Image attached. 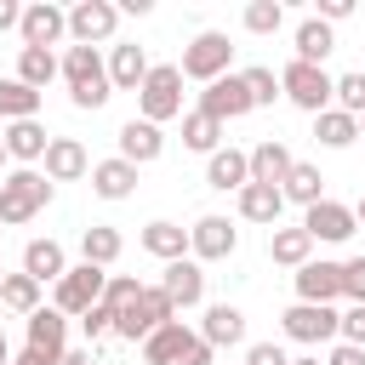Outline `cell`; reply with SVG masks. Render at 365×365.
Masks as SVG:
<instances>
[{"instance_id": "6da1fadb", "label": "cell", "mask_w": 365, "mask_h": 365, "mask_svg": "<svg viewBox=\"0 0 365 365\" xmlns=\"http://www.w3.org/2000/svg\"><path fill=\"white\" fill-rule=\"evenodd\" d=\"M57 74L68 80V103H74V108H103V103L114 97L108 63L97 57V46H68V51L57 57Z\"/></svg>"}, {"instance_id": "7a4b0ae2", "label": "cell", "mask_w": 365, "mask_h": 365, "mask_svg": "<svg viewBox=\"0 0 365 365\" xmlns=\"http://www.w3.org/2000/svg\"><path fill=\"white\" fill-rule=\"evenodd\" d=\"M51 205V182L34 171V165H17L0 177V228H17L29 217H40Z\"/></svg>"}, {"instance_id": "3957f363", "label": "cell", "mask_w": 365, "mask_h": 365, "mask_svg": "<svg viewBox=\"0 0 365 365\" xmlns=\"http://www.w3.org/2000/svg\"><path fill=\"white\" fill-rule=\"evenodd\" d=\"M137 120L148 125H165L171 114H182V68L177 63H148V80L137 86Z\"/></svg>"}, {"instance_id": "277c9868", "label": "cell", "mask_w": 365, "mask_h": 365, "mask_svg": "<svg viewBox=\"0 0 365 365\" xmlns=\"http://www.w3.org/2000/svg\"><path fill=\"white\" fill-rule=\"evenodd\" d=\"M165 319H177L171 297H165L160 285H143L137 302H125V308L114 314V336H120V342H143V336H154Z\"/></svg>"}, {"instance_id": "5b68a950", "label": "cell", "mask_w": 365, "mask_h": 365, "mask_svg": "<svg viewBox=\"0 0 365 365\" xmlns=\"http://www.w3.org/2000/svg\"><path fill=\"white\" fill-rule=\"evenodd\" d=\"M331 86H336V80H331L325 68H314V63H297V57H291V63L279 68V97H291L302 114H325V108H331Z\"/></svg>"}, {"instance_id": "8992f818", "label": "cell", "mask_w": 365, "mask_h": 365, "mask_svg": "<svg viewBox=\"0 0 365 365\" xmlns=\"http://www.w3.org/2000/svg\"><path fill=\"white\" fill-rule=\"evenodd\" d=\"M103 285H108V268L74 262V268L57 279V297H51V308H57L63 319H80L86 308H97V302H103Z\"/></svg>"}, {"instance_id": "52a82bcc", "label": "cell", "mask_w": 365, "mask_h": 365, "mask_svg": "<svg viewBox=\"0 0 365 365\" xmlns=\"http://www.w3.org/2000/svg\"><path fill=\"white\" fill-rule=\"evenodd\" d=\"M228 57H234V46H228V34L222 29H200L188 46H182V80H222L228 74Z\"/></svg>"}, {"instance_id": "ba28073f", "label": "cell", "mask_w": 365, "mask_h": 365, "mask_svg": "<svg viewBox=\"0 0 365 365\" xmlns=\"http://www.w3.org/2000/svg\"><path fill=\"white\" fill-rule=\"evenodd\" d=\"M336 308H325V302H291L285 314H279V331L291 336V342H302V348H319V342H331L336 336Z\"/></svg>"}, {"instance_id": "9c48e42d", "label": "cell", "mask_w": 365, "mask_h": 365, "mask_svg": "<svg viewBox=\"0 0 365 365\" xmlns=\"http://www.w3.org/2000/svg\"><path fill=\"white\" fill-rule=\"evenodd\" d=\"M114 29H120V6L114 0H74L68 6L74 46H103V40H114Z\"/></svg>"}, {"instance_id": "30bf717a", "label": "cell", "mask_w": 365, "mask_h": 365, "mask_svg": "<svg viewBox=\"0 0 365 365\" xmlns=\"http://www.w3.org/2000/svg\"><path fill=\"white\" fill-rule=\"evenodd\" d=\"M234 245H240V228H234L228 217H217V211L194 217V228H188V251H194V262H222V257H234Z\"/></svg>"}, {"instance_id": "8fae6325", "label": "cell", "mask_w": 365, "mask_h": 365, "mask_svg": "<svg viewBox=\"0 0 365 365\" xmlns=\"http://www.w3.org/2000/svg\"><path fill=\"white\" fill-rule=\"evenodd\" d=\"M17 34H23V46H40V51H51V46L68 34V11H63V6H51V0H34V6H23V23H17Z\"/></svg>"}, {"instance_id": "7c38bea8", "label": "cell", "mask_w": 365, "mask_h": 365, "mask_svg": "<svg viewBox=\"0 0 365 365\" xmlns=\"http://www.w3.org/2000/svg\"><path fill=\"white\" fill-rule=\"evenodd\" d=\"M200 114H211L217 125H228V120L251 114V91H245V80H240V74H222V80H211V86L200 91Z\"/></svg>"}, {"instance_id": "4fadbf2b", "label": "cell", "mask_w": 365, "mask_h": 365, "mask_svg": "<svg viewBox=\"0 0 365 365\" xmlns=\"http://www.w3.org/2000/svg\"><path fill=\"white\" fill-rule=\"evenodd\" d=\"M354 228H359V222H354V205L319 200V205H308V211H302V234H308L314 245H319V240H325V245H342Z\"/></svg>"}, {"instance_id": "5bb4252c", "label": "cell", "mask_w": 365, "mask_h": 365, "mask_svg": "<svg viewBox=\"0 0 365 365\" xmlns=\"http://www.w3.org/2000/svg\"><path fill=\"white\" fill-rule=\"evenodd\" d=\"M160 291L171 297V308L182 314V308H200V297H205V268L194 262V257H177V262H165V274H160Z\"/></svg>"}, {"instance_id": "9a60e30c", "label": "cell", "mask_w": 365, "mask_h": 365, "mask_svg": "<svg viewBox=\"0 0 365 365\" xmlns=\"http://www.w3.org/2000/svg\"><path fill=\"white\" fill-rule=\"evenodd\" d=\"M342 297V262H302L297 268V302H336Z\"/></svg>"}, {"instance_id": "2e32d148", "label": "cell", "mask_w": 365, "mask_h": 365, "mask_svg": "<svg viewBox=\"0 0 365 365\" xmlns=\"http://www.w3.org/2000/svg\"><path fill=\"white\" fill-rule=\"evenodd\" d=\"M160 154H165L160 125H148V120H125V125H120V160H125V165H154Z\"/></svg>"}, {"instance_id": "e0dca14e", "label": "cell", "mask_w": 365, "mask_h": 365, "mask_svg": "<svg viewBox=\"0 0 365 365\" xmlns=\"http://www.w3.org/2000/svg\"><path fill=\"white\" fill-rule=\"evenodd\" d=\"M40 165H46V182H74V177H86V171H91V160H86L80 137H51Z\"/></svg>"}, {"instance_id": "ac0fdd59", "label": "cell", "mask_w": 365, "mask_h": 365, "mask_svg": "<svg viewBox=\"0 0 365 365\" xmlns=\"http://www.w3.org/2000/svg\"><path fill=\"white\" fill-rule=\"evenodd\" d=\"M0 143H6V160H23V165H34V160H46V143H51V131H46L40 120H11V125L0 131Z\"/></svg>"}, {"instance_id": "d6986e66", "label": "cell", "mask_w": 365, "mask_h": 365, "mask_svg": "<svg viewBox=\"0 0 365 365\" xmlns=\"http://www.w3.org/2000/svg\"><path fill=\"white\" fill-rule=\"evenodd\" d=\"M245 160H251V182H262V188H279V182H285V171L297 165V154H291V148H285L279 137L257 143V148H251Z\"/></svg>"}, {"instance_id": "ffe728a7", "label": "cell", "mask_w": 365, "mask_h": 365, "mask_svg": "<svg viewBox=\"0 0 365 365\" xmlns=\"http://www.w3.org/2000/svg\"><path fill=\"white\" fill-rule=\"evenodd\" d=\"M200 342H211V348H234V342H245V314H240L234 302H211L205 319H200Z\"/></svg>"}, {"instance_id": "44dd1931", "label": "cell", "mask_w": 365, "mask_h": 365, "mask_svg": "<svg viewBox=\"0 0 365 365\" xmlns=\"http://www.w3.org/2000/svg\"><path fill=\"white\" fill-rule=\"evenodd\" d=\"M143 80H148V51H143L137 40L114 46V51H108V86H114V91H137Z\"/></svg>"}, {"instance_id": "7402d4cb", "label": "cell", "mask_w": 365, "mask_h": 365, "mask_svg": "<svg viewBox=\"0 0 365 365\" xmlns=\"http://www.w3.org/2000/svg\"><path fill=\"white\" fill-rule=\"evenodd\" d=\"M91 194L97 200H131L137 194V165H125L120 154L114 160H97L91 165Z\"/></svg>"}, {"instance_id": "603a6c76", "label": "cell", "mask_w": 365, "mask_h": 365, "mask_svg": "<svg viewBox=\"0 0 365 365\" xmlns=\"http://www.w3.org/2000/svg\"><path fill=\"white\" fill-rule=\"evenodd\" d=\"M23 274H29L34 285H46V279L57 285V279L68 274V257H63V245H57V240H29V245H23Z\"/></svg>"}, {"instance_id": "cb8c5ba5", "label": "cell", "mask_w": 365, "mask_h": 365, "mask_svg": "<svg viewBox=\"0 0 365 365\" xmlns=\"http://www.w3.org/2000/svg\"><path fill=\"white\" fill-rule=\"evenodd\" d=\"M205 182L222 188V194H228V188L240 194V188L251 182V160H245V148H217V154L205 160Z\"/></svg>"}, {"instance_id": "d4e9b609", "label": "cell", "mask_w": 365, "mask_h": 365, "mask_svg": "<svg viewBox=\"0 0 365 365\" xmlns=\"http://www.w3.org/2000/svg\"><path fill=\"white\" fill-rule=\"evenodd\" d=\"M68 319L57 314V308H34L29 314V348H40V354H51V359H63L68 348Z\"/></svg>"}, {"instance_id": "484cf974", "label": "cell", "mask_w": 365, "mask_h": 365, "mask_svg": "<svg viewBox=\"0 0 365 365\" xmlns=\"http://www.w3.org/2000/svg\"><path fill=\"white\" fill-rule=\"evenodd\" d=\"M188 342H194V331H188L182 319H165L154 336H143V359H148V365H177Z\"/></svg>"}, {"instance_id": "4316f807", "label": "cell", "mask_w": 365, "mask_h": 365, "mask_svg": "<svg viewBox=\"0 0 365 365\" xmlns=\"http://www.w3.org/2000/svg\"><path fill=\"white\" fill-rule=\"evenodd\" d=\"M279 211H285V194H279V188H262V182H245V188H240V217H245V222L279 228Z\"/></svg>"}, {"instance_id": "83f0119b", "label": "cell", "mask_w": 365, "mask_h": 365, "mask_svg": "<svg viewBox=\"0 0 365 365\" xmlns=\"http://www.w3.org/2000/svg\"><path fill=\"white\" fill-rule=\"evenodd\" d=\"M143 251H148V257H160V262H177V257H188V228H177V222L154 217V222L143 228Z\"/></svg>"}, {"instance_id": "f1b7e54d", "label": "cell", "mask_w": 365, "mask_h": 365, "mask_svg": "<svg viewBox=\"0 0 365 365\" xmlns=\"http://www.w3.org/2000/svg\"><path fill=\"white\" fill-rule=\"evenodd\" d=\"M336 51V34H331V23H319V17H308V23H297V63H314V68H325V57Z\"/></svg>"}, {"instance_id": "f546056e", "label": "cell", "mask_w": 365, "mask_h": 365, "mask_svg": "<svg viewBox=\"0 0 365 365\" xmlns=\"http://www.w3.org/2000/svg\"><path fill=\"white\" fill-rule=\"evenodd\" d=\"M279 194H285V200H297L302 211H308V205H319V200H325V177H319V165H308V160H297V165L285 171V182H279Z\"/></svg>"}, {"instance_id": "4dcf8cb0", "label": "cell", "mask_w": 365, "mask_h": 365, "mask_svg": "<svg viewBox=\"0 0 365 365\" xmlns=\"http://www.w3.org/2000/svg\"><path fill=\"white\" fill-rule=\"evenodd\" d=\"M120 251H125V240H120V228H108V222H91V228L80 234V262H91V268H108Z\"/></svg>"}, {"instance_id": "1f68e13d", "label": "cell", "mask_w": 365, "mask_h": 365, "mask_svg": "<svg viewBox=\"0 0 365 365\" xmlns=\"http://www.w3.org/2000/svg\"><path fill=\"white\" fill-rule=\"evenodd\" d=\"M268 257L279 268H302V262H314V240L302 228H268Z\"/></svg>"}, {"instance_id": "d6a6232c", "label": "cell", "mask_w": 365, "mask_h": 365, "mask_svg": "<svg viewBox=\"0 0 365 365\" xmlns=\"http://www.w3.org/2000/svg\"><path fill=\"white\" fill-rule=\"evenodd\" d=\"M17 80L29 91H46L57 80V51H40V46H17Z\"/></svg>"}, {"instance_id": "836d02e7", "label": "cell", "mask_w": 365, "mask_h": 365, "mask_svg": "<svg viewBox=\"0 0 365 365\" xmlns=\"http://www.w3.org/2000/svg\"><path fill=\"white\" fill-rule=\"evenodd\" d=\"M314 137L325 148H348V143H359V120L342 108H325V114H314Z\"/></svg>"}, {"instance_id": "e575fe53", "label": "cell", "mask_w": 365, "mask_h": 365, "mask_svg": "<svg viewBox=\"0 0 365 365\" xmlns=\"http://www.w3.org/2000/svg\"><path fill=\"white\" fill-rule=\"evenodd\" d=\"M40 114V91H29L17 74L0 80V120H34Z\"/></svg>"}, {"instance_id": "d590c367", "label": "cell", "mask_w": 365, "mask_h": 365, "mask_svg": "<svg viewBox=\"0 0 365 365\" xmlns=\"http://www.w3.org/2000/svg\"><path fill=\"white\" fill-rule=\"evenodd\" d=\"M182 143H188L194 154H217V148H222V125L194 108V114H182Z\"/></svg>"}, {"instance_id": "8d00e7d4", "label": "cell", "mask_w": 365, "mask_h": 365, "mask_svg": "<svg viewBox=\"0 0 365 365\" xmlns=\"http://www.w3.org/2000/svg\"><path fill=\"white\" fill-rule=\"evenodd\" d=\"M0 302H6L11 314H23V319H29V314L40 308V285H34L29 274H6V279H0Z\"/></svg>"}, {"instance_id": "74e56055", "label": "cell", "mask_w": 365, "mask_h": 365, "mask_svg": "<svg viewBox=\"0 0 365 365\" xmlns=\"http://www.w3.org/2000/svg\"><path fill=\"white\" fill-rule=\"evenodd\" d=\"M331 108H342V114H365V74H336V86H331Z\"/></svg>"}, {"instance_id": "f35d334b", "label": "cell", "mask_w": 365, "mask_h": 365, "mask_svg": "<svg viewBox=\"0 0 365 365\" xmlns=\"http://www.w3.org/2000/svg\"><path fill=\"white\" fill-rule=\"evenodd\" d=\"M279 23H285L279 0H251L245 6V34H279Z\"/></svg>"}, {"instance_id": "ab89813d", "label": "cell", "mask_w": 365, "mask_h": 365, "mask_svg": "<svg viewBox=\"0 0 365 365\" xmlns=\"http://www.w3.org/2000/svg\"><path fill=\"white\" fill-rule=\"evenodd\" d=\"M240 80H245V91H251V108H268V103L279 97V74H274V68H262V63H257V68H245Z\"/></svg>"}, {"instance_id": "60d3db41", "label": "cell", "mask_w": 365, "mask_h": 365, "mask_svg": "<svg viewBox=\"0 0 365 365\" xmlns=\"http://www.w3.org/2000/svg\"><path fill=\"white\" fill-rule=\"evenodd\" d=\"M137 291H143V285H137L131 274H108V285H103V308H114V314H120L125 302H137Z\"/></svg>"}, {"instance_id": "b9f144b4", "label": "cell", "mask_w": 365, "mask_h": 365, "mask_svg": "<svg viewBox=\"0 0 365 365\" xmlns=\"http://www.w3.org/2000/svg\"><path fill=\"white\" fill-rule=\"evenodd\" d=\"M336 336H342V342H354V348H365V302H354V308L336 319Z\"/></svg>"}, {"instance_id": "7bdbcfd3", "label": "cell", "mask_w": 365, "mask_h": 365, "mask_svg": "<svg viewBox=\"0 0 365 365\" xmlns=\"http://www.w3.org/2000/svg\"><path fill=\"white\" fill-rule=\"evenodd\" d=\"M342 297L348 302H365V257H348L342 262Z\"/></svg>"}, {"instance_id": "ee69618b", "label": "cell", "mask_w": 365, "mask_h": 365, "mask_svg": "<svg viewBox=\"0 0 365 365\" xmlns=\"http://www.w3.org/2000/svg\"><path fill=\"white\" fill-rule=\"evenodd\" d=\"M80 325H86V336L97 342V336H108V331H114V308H103V302H97V308H86V314H80Z\"/></svg>"}, {"instance_id": "f6af8a7d", "label": "cell", "mask_w": 365, "mask_h": 365, "mask_svg": "<svg viewBox=\"0 0 365 365\" xmlns=\"http://www.w3.org/2000/svg\"><path fill=\"white\" fill-rule=\"evenodd\" d=\"M245 365H291V354L279 342H251L245 348Z\"/></svg>"}, {"instance_id": "bcb514c9", "label": "cell", "mask_w": 365, "mask_h": 365, "mask_svg": "<svg viewBox=\"0 0 365 365\" xmlns=\"http://www.w3.org/2000/svg\"><path fill=\"white\" fill-rule=\"evenodd\" d=\"M211 354H217V348H211V342H200V331H194V342L182 348V359H177V365H211Z\"/></svg>"}, {"instance_id": "7dc6e473", "label": "cell", "mask_w": 365, "mask_h": 365, "mask_svg": "<svg viewBox=\"0 0 365 365\" xmlns=\"http://www.w3.org/2000/svg\"><path fill=\"white\" fill-rule=\"evenodd\" d=\"M325 365H365V348H354V342H336Z\"/></svg>"}, {"instance_id": "c3c4849f", "label": "cell", "mask_w": 365, "mask_h": 365, "mask_svg": "<svg viewBox=\"0 0 365 365\" xmlns=\"http://www.w3.org/2000/svg\"><path fill=\"white\" fill-rule=\"evenodd\" d=\"M354 11V0H319V23H342Z\"/></svg>"}, {"instance_id": "681fc988", "label": "cell", "mask_w": 365, "mask_h": 365, "mask_svg": "<svg viewBox=\"0 0 365 365\" xmlns=\"http://www.w3.org/2000/svg\"><path fill=\"white\" fill-rule=\"evenodd\" d=\"M23 23V6L17 0H0V29H17Z\"/></svg>"}, {"instance_id": "f907efd6", "label": "cell", "mask_w": 365, "mask_h": 365, "mask_svg": "<svg viewBox=\"0 0 365 365\" xmlns=\"http://www.w3.org/2000/svg\"><path fill=\"white\" fill-rule=\"evenodd\" d=\"M11 365H57V359L40 354V348H23V354H11Z\"/></svg>"}, {"instance_id": "816d5d0a", "label": "cell", "mask_w": 365, "mask_h": 365, "mask_svg": "<svg viewBox=\"0 0 365 365\" xmlns=\"http://www.w3.org/2000/svg\"><path fill=\"white\" fill-rule=\"evenodd\" d=\"M57 365H97V354H91V348H80V354H63Z\"/></svg>"}, {"instance_id": "f5cc1de1", "label": "cell", "mask_w": 365, "mask_h": 365, "mask_svg": "<svg viewBox=\"0 0 365 365\" xmlns=\"http://www.w3.org/2000/svg\"><path fill=\"white\" fill-rule=\"evenodd\" d=\"M0 365H11V342H6V331H0Z\"/></svg>"}, {"instance_id": "db71d44e", "label": "cell", "mask_w": 365, "mask_h": 365, "mask_svg": "<svg viewBox=\"0 0 365 365\" xmlns=\"http://www.w3.org/2000/svg\"><path fill=\"white\" fill-rule=\"evenodd\" d=\"M291 365H319V359H314V354H302V359H291Z\"/></svg>"}, {"instance_id": "11a10c76", "label": "cell", "mask_w": 365, "mask_h": 365, "mask_svg": "<svg viewBox=\"0 0 365 365\" xmlns=\"http://www.w3.org/2000/svg\"><path fill=\"white\" fill-rule=\"evenodd\" d=\"M354 222H365V200H359V205H354Z\"/></svg>"}, {"instance_id": "9f6ffc18", "label": "cell", "mask_w": 365, "mask_h": 365, "mask_svg": "<svg viewBox=\"0 0 365 365\" xmlns=\"http://www.w3.org/2000/svg\"><path fill=\"white\" fill-rule=\"evenodd\" d=\"M0 177H6V143H0Z\"/></svg>"}, {"instance_id": "6f0895ef", "label": "cell", "mask_w": 365, "mask_h": 365, "mask_svg": "<svg viewBox=\"0 0 365 365\" xmlns=\"http://www.w3.org/2000/svg\"><path fill=\"white\" fill-rule=\"evenodd\" d=\"M359 137H365V114H359Z\"/></svg>"}, {"instance_id": "680465c9", "label": "cell", "mask_w": 365, "mask_h": 365, "mask_svg": "<svg viewBox=\"0 0 365 365\" xmlns=\"http://www.w3.org/2000/svg\"><path fill=\"white\" fill-rule=\"evenodd\" d=\"M0 279H6V268H0Z\"/></svg>"}]
</instances>
